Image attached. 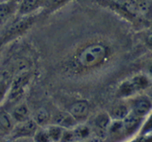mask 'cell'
I'll list each match as a JSON object with an SVG mask.
<instances>
[{
    "mask_svg": "<svg viewBox=\"0 0 152 142\" xmlns=\"http://www.w3.org/2000/svg\"><path fill=\"white\" fill-rule=\"evenodd\" d=\"M107 53V47L104 44L100 43L91 44L79 52L76 61L81 67H93L105 59Z\"/></svg>",
    "mask_w": 152,
    "mask_h": 142,
    "instance_id": "6da1fadb",
    "label": "cell"
},
{
    "mask_svg": "<svg viewBox=\"0 0 152 142\" xmlns=\"http://www.w3.org/2000/svg\"><path fill=\"white\" fill-rule=\"evenodd\" d=\"M124 7L129 13L134 14H148L152 9L151 0H128Z\"/></svg>",
    "mask_w": 152,
    "mask_h": 142,
    "instance_id": "7a4b0ae2",
    "label": "cell"
},
{
    "mask_svg": "<svg viewBox=\"0 0 152 142\" xmlns=\"http://www.w3.org/2000/svg\"><path fill=\"white\" fill-rule=\"evenodd\" d=\"M30 75L28 73H22L13 79L10 85V99H15L21 96L23 93L25 86L29 81Z\"/></svg>",
    "mask_w": 152,
    "mask_h": 142,
    "instance_id": "3957f363",
    "label": "cell"
},
{
    "mask_svg": "<svg viewBox=\"0 0 152 142\" xmlns=\"http://www.w3.org/2000/svg\"><path fill=\"white\" fill-rule=\"evenodd\" d=\"M32 23L33 17L26 16V17L22 18V19H19L14 23H13V25L10 27V28L7 30V35L8 36L17 35V34L20 33L22 31L29 28V26L32 25Z\"/></svg>",
    "mask_w": 152,
    "mask_h": 142,
    "instance_id": "277c9868",
    "label": "cell"
},
{
    "mask_svg": "<svg viewBox=\"0 0 152 142\" xmlns=\"http://www.w3.org/2000/svg\"><path fill=\"white\" fill-rule=\"evenodd\" d=\"M123 130L127 134H132L139 127L141 123V116L136 115L135 113L128 114L123 120Z\"/></svg>",
    "mask_w": 152,
    "mask_h": 142,
    "instance_id": "5b68a950",
    "label": "cell"
},
{
    "mask_svg": "<svg viewBox=\"0 0 152 142\" xmlns=\"http://www.w3.org/2000/svg\"><path fill=\"white\" fill-rule=\"evenodd\" d=\"M89 111L88 103L86 101H78L71 105L69 112L74 118H82L88 115Z\"/></svg>",
    "mask_w": 152,
    "mask_h": 142,
    "instance_id": "8992f818",
    "label": "cell"
},
{
    "mask_svg": "<svg viewBox=\"0 0 152 142\" xmlns=\"http://www.w3.org/2000/svg\"><path fill=\"white\" fill-rule=\"evenodd\" d=\"M53 121L56 125L62 128H70L76 124V118H74L69 112H59L54 116Z\"/></svg>",
    "mask_w": 152,
    "mask_h": 142,
    "instance_id": "52a82bcc",
    "label": "cell"
},
{
    "mask_svg": "<svg viewBox=\"0 0 152 142\" xmlns=\"http://www.w3.org/2000/svg\"><path fill=\"white\" fill-rule=\"evenodd\" d=\"M94 123L99 135H105L110 127V116L105 113L99 114L95 119Z\"/></svg>",
    "mask_w": 152,
    "mask_h": 142,
    "instance_id": "ba28073f",
    "label": "cell"
},
{
    "mask_svg": "<svg viewBox=\"0 0 152 142\" xmlns=\"http://www.w3.org/2000/svg\"><path fill=\"white\" fill-rule=\"evenodd\" d=\"M29 113L30 112L28 106L25 104H21L13 109L11 116L13 120L22 123L28 119Z\"/></svg>",
    "mask_w": 152,
    "mask_h": 142,
    "instance_id": "9c48e42d",
    "label": "cell"
},
{
    "mask_svg": "<svg viewBox=\"0 0 152 142\" xmlns=\"http://www.w3.org/2000/svg\"><path fill=\"white\" fill-rule=\"evenodd\" d=\"M151 103L146 99H140L134 105V113L139 116H143L149 112Z\"/></svg>",
    "mask_w": 152,
    "mask_h": 142,
    "instance_id": "30bf717a",
    "label": "cell"
},
{
    "mask_svg": "<svg viewBox=\"0 0 152 142\" xmlns=\"http://www.w3.org/2000/svg\"><path fill=\"white\" fill-rule=\"evenodd\" d=\"M13 118L11 115L2 111L0 112V130L2 132H8L13 127Z\"/></svg>",
    "mask_w": 152,
    "mask_h": 142,
    "instance_id": "8fae6325",
    "label": "cell"
},
{
    "mask_svg": "<svg viewBox=\"0 0 152 142\" xmlns=\"http://www.w3.org/2000/svg\"><path fill=\"white\" fill-rule=\"evenodd\" d=\"M37 128V124L34 120L27 119L22 122V125L19 128V133L20 135H31L36 131Z\"/></svg>",
    "mask_w": 152,
    "mask_h": 142,
    "instance_id": "7c38bea8",
    "label": "cell"
},
{
    "mask_svg": "<svg viewBox=\"0 0 152 142\" xmlns=\"http://www.w3.org/2000/svg\"><path fill=\"white\" fill-rule=\"evenodd\" d=\"M39 0H22L19 7V13L27 15L37 8Z\"/></svg>",
    "mask_w": 152,
    "mask_h": 142,
    "instance_id": "4fadbf2b",
    "label": "cell"
},
{
    "mask_svg": "<svg viewBox=\"0 0 152 142\" xmlns=\"http://www.w3.org/2000/svg\"><path fill=\"white\" fill-rule=\"evenodd\" d=\"M128 114L129 110L125 105H117L111 109L110 115L113 119L122 121Z\"/></svg>",
    "mask_w": 152,
    "mask_h": 142,
    "instance_id": "5bb4252c",
    "label": "cell"
},
{
    "mask_svg": "<svg viewBox=\"0 0 152 142\" xmlns=\"http://www.w3.org/2000/svg\"><path fill=\"white\" fill-rule=\"evenodd\" d=\"M47 132L50 141H61L64 130H62V127L55 124L54 126L49 127Z\"/></svg>",
    "mask_w": 152,
    "mask_h": 142,
    "instance_id": "9a60e30c",
    "label": "cell"
},
{
    "mask_svg": "<svg viewBox=\"0 0 152 142\" xmlns=\"http://www.w3.org/2000/svg\"><path fill=\"white\" fill-rule=\"evenodd\" d=\"M131 81L137 91L143 90L148 85V79L143 75H138V76L134 77L131 80Z\"/></svg>",
    "mask_w": 152,
    "mask_h": 142,
    "instance_id": "2e32d148",
    "label": "cell"
},
{
    "mask_svg": "<svg viewBox=\"0 0 152 142\" xmlns=\"http://www.w3.org/2000/svg\"><path fill=\"white\" fill-rule=\"evenodd\" d=\"M49 118V113L45 109H39L36 113L34 121L37 125H45L48 121Z\"/></svg>",
    "mask_w": 152,
    "mask_h": 142,
    "instance_id": "e0dca14e",
    "label": "cell"
},
{
    "mask_svg": "<svg viewBox=\"0 0 152 142\" xmlns=\"http://www.w3.org/2000/svg\"><path fill=\"white\" fill-rule=\"evenodd\" d=\"M137 92L132 81L124 82L120 87V93L122 96H129Z\"/></svg>",
    "mask_w": 152,
    "mask_h": 142,
    "instance_id": "ac0fdd59",
    "label": "cell"
},
{
    "mask_svg": "<svg viewBox=\"0 0 152 142\" xmlns=\"http://www.w3.org/2000/svg\"><path fill=\"white\" fill-rule=\"evenodd\" d=\"M12 10V5L10 3L4 2L0 4V22L4 20Z\"/></svg>",
    "mask_w": 152,
    "mask_h": 142,
    "instance_id": "d6986e66",
    "label": "cell"
},
{
    "mask_svg": "<svg viewBox=\"0 0 152 142\" xmlns=\"http://www.w3.org/2000/svg\"><path fill=\"white\" fill-rule=\"evenodd\" d=\"M76 138H85L90 134V130L86 126H80L74 131Z\"/></svg>",
    "mask_w": 152,
    "mask_h": 142,
    "instance_id": "ffe728a7",
    "label": "cell"
},
{
    "mask_svg": "<svg viewBox=\"0 0 152 142\" xmlns=\"http://www.w3.org/2000/svg\"><path fill=\"white\" fill-rule=\"evenodd\" d=\"M35 140L37 141H42V142H46L50 141V139L49 137L47 131H40L36 134V138Z\"/></svg>",
    "mask_w": 152,
    "mask_h": 142,
    "instance_id": "44dd1931",
    "label": "cell"
},
{
    "mask_svg": "<svg viewBox=\"0 0 152 142\" xmlns=\"http://www.w3.org/2000/svg\"><path fill=\"white\" fill-rule=\"evenodd\" d=\"M76 139L75 135H74V131H64L62 134L61 141H71Z\"/></svg>",
    "mask_w": 152,
    "mask_h": 142,
    "instance_id": "7402d4cb",
    "label": "cell"
},
{
    "mask_svg": "<svg viewBox=\"0 0 152 142\" xmlns=\"http://www.w3.org/2000/svg\"><path fill=\"white\" fill-rule=\"evenodd\" d=\"M45 1L49 6H56L63 2L65 0H45Z\"/></svg>",
    "mask_w": 152,
    "mask_h": 142,
    "instance_id": "603a6c76",
    "label": "cell"
},
{
    "mask_svg": "<svg viewBox=\"0 0 152 142\" xmlns=\"http://www.w3.org/2000/svg\"><path fill=\"white\" fill-rule=\"evenodd\" d=\"M6 90H7V87L5 85H0V101L2 99L3 96L5 94Z\"/></svg>",
    "mask_w": 152,
    "mask_h": 142,
    "instance_id": "cb8c5ba5",
    "label": "cell"
},
{
    "mask_svg": "<svg viewBox=\"0 0 152 142\" xmlns=\"http://www.w3.org/2000/svg\"><path fill=\"white\" fill-rule=\"evenodd\" d=\"M146 42L148 43V45L152 46V33H150L149 35H148V36H147Z\"/></svg>",
    "mask_w": 152,
    "mask_h": 142,
    "instance_id": "d4e9b609",
    "label": "cell"
},
{
    "mask_svg": "<svg viewBox=\"0 0 152 142\" xmlns=\"http://www.w3.org/2000/svg\"><path fill=\"white\" fill-rule=\"evenodd\" d=\"M150 72H151V73L152 74V65L151 66V67H150Z\"/></svg>",
    "mask_w": 152,
    "mask_h": 142,
    "instance_id": "484cf974",
    "label": "cell"
}]
</instances>
